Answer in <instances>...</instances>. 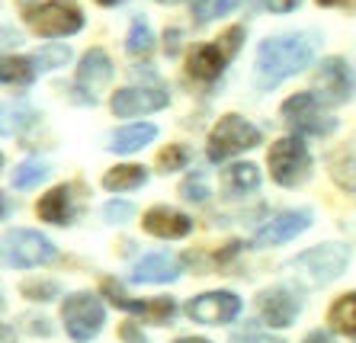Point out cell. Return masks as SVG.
<instances>
[{
  "mask_svg": "<svg viewBox=\"0 0 356 343\" xmlns=\"http://www.w3.org/2000/svg\"><path fill=\"white\" fill-rule=\"evenodd\" d=\"M318 39L312 33H282L270 35L257 45V61H254V84L257 90H273L286 77L305 71L315 61Z\"/></svg>",
  "mask_w": 356,
  "mask_h": 343,
  "instance_id": "cell-1",
  "label": "cell"
},
{
  "mask_svg": "<svg viewBox=\"0 0 356 343\" xmlns=\"http://www.w3.org/2000/svg\"><path fill=\"white\" fill-rule=\"evenodd\" d=\"M350 263V247L343 244H318L302 251L296 260H289V273L308 289H321V285L334 283V279L347 269Z\"/></svg>",
  "mask_w": 356,
  "mask_h": 343,
  "instance_id": "cell-2",
  "label": "cell"
},
{
  "mask_svg": "<svg viewBox=\"0 0 356 343\" xmlns=\"http://www.w3.org/2000/svg\"><path fill=\"white\" fill-rule=\"evenodd\" d=\"M282 119H286V126L298 135H331L337 128V119L334 112L327 109V103L318 97V93L305 90V93H296L289 100L282 103Z\"/></svg>",
  "mask_w": 356,
  "mask_h": 343,
  "instance_id": "cell-3",
  "label": "cell"
},
{
  "mask_svg": "<svg viewBox=\"0 0 356 343\" xmlns=\"http://www.w3.org/2000/svg\"><path fill=\"white\" fill-rule=\"evenodd\" d=\"M260 144V128L250 126L248 119L241 116H222L216 122V128L209 132V142H206V154L212 164H222V160L234 158L241 151H250Z\"/></svg>",
  "mask_w": 356,
  "mask_h": 343,
  "instance_id": "cell-4",
  "label": "cell"
},
{
  "mask_svg": "<svg viewBox=\"0 0 356 343\" xmlns=\"http://www.w3.org/2000/svg\"><path fill=\"white\" fill-rule=\"evenodd\" d=\"M266 164H270V176L286 190H296L312 176V154L296 135L280 138L266 154Z\"/></svg>",
  "mask_w": 356,
  "mask_h": 343,
  "instance_id": "cell-5",
  "label": "cell"
},
{
  "mask_svg": "<svg viewBox=\"0 0 356 343\" xmlns=\"http://www.w3.org/2000/svg\"><path fill=\"white\" fill-rule=\"evenodd\" d=\"M61 321H65V331L74 343H90L106 324V308L97 295L74 292L61 305Z\"/></svg>",
  "mask_w": 356,
  "mask_h": 343,
  "instance_id": "cell-6",
  "label": "cell"
},
{
  "mask_svg": "<svg viewBox=\"0 0 356 343\" xmlns=\"http://www.w3.org/2000/svg\"><path fill=\"white\" fill-rule=\"evenodd\" d=\"M26 23L33 26L42 39H61V35H74L83 29V13L74 0H49L29 10Z\"/></svg>",
  "mask_w": 356,
  "mask_h": 343,
  "instance_id": "cell-7",
  "label": "cell"
},
{
  "mask_svg": "<svg viewBox=\"0 0 356 343\" xmlns=\"http://www.w3.org/2000/svg\"><path fill=\"white\" fill-rule=\"evenodd\" d=\"M55 244L39 231L29 228H17L3 237V263L13 269H33V267H45L55 260Z\"/></svg>",
  "mask_w": 356,
  "mask_h": 343,
  "instance_id": "cell-8",
  "label": "cell"
},
{
  "mask_svg": "<svg viewBox=\"0 0 356 343\" xmlns=\"http://www.w3.org/2000/svg\"><path fill=\"white\" fill-rule=\"evenodd\" d=\"M99 289H103V295H106L116 308L129 311V315L148 321V324H167V321L177 315V301L167 299V295H158V299H132V295H125V289L116 279H103Z\"/></svg>",
  "mask_w": 356,
  "mask_h": 343,
  "instance_id": "cell-9",
  "label": "cell"
},
{
  "mask_svg": "<svg viewBox=\"0 0 356 343\" xmlns=\"http://www.w3.org/2000/svg\"><path fill=\"white\" fill-rule=\"evenodd\" d=\"M109 81H113V61H109V55L103 49H90L81 58L71 93H74V100L83 103V106H97L99 90L109 87Z\"/></svg>",
  "mask_w": 356,
  "mask_h": 343,
  "instance_id": "cell-10",
  "label": "cell"
},
{
  "mask_svg": "<svg viewBox=\"0 0 356 343\" xmlns=\"http://www.w3.org/2000/svg\"><path fill=\"white\" fill-rule=\"evenodd\" d=\"M186 315H190L196 324H232L241 315V299L228 289H218V292H202L186 305Z\"/></svg>",
  "mask_w": 356,
  "mask_h": 343,
  "instance_id": "cell-11",
  "label": "cell"
},
{
  "mask_svg": "<svg viewBox=\"0 0 356 343\" xmlns=\"http://www.w3.org/2000/svg\"><path fill=\"white\" fill-rule=\"evenodd\" d=\"M312 209H289L270 218L257 235H254V247H280V244L296 241L298 235H305L312 228Z\"/></svg>",
  "mask_w": 356,
  "mask_h": 343,
  "instance_id": "cell-12",
  "label": "cell"
},
{
  "mask_svg": "<svg viewBox=\"0 0 356 343\" xmlns=\"http://www.w3.org/2000/svg\"><path fill=\"white\" fill-rule=\"evenodd\" d=\"M167 90L164 87H122V90L113 93L109 109L116 112L119 119H132V116H145V112H158L167 106Z\"/></svg>",
  "mask_w": 356,
  "mask_h": 343,
  "instance_id": "cell-13",
  "label": "cell"
},
{
  "mask_svg": "<svg viewBox=\"0 0 356 343\" xmlns=\"http://www.w3.org/2000/svg\"><path fill=\"white\" fill-rule=\"evenodd\" d=\"M257 311H260V321L266 327H289L292 321L298 318L302 311V301L296 299V292H289L286 285H273V289H264L257 295Z\"/></svg>",
  "mask_w": 356,
  "mask_h": 343,
  "instance_id": "cell-14",
  "label": "cell"
},
{
  "mask_svg": "<svg viewBox=\"0 0 356 343\" xmlns=\"http://www.w3.org/2000/svg\"><path fill=\"white\" fill-rule=\"evenodd\" d=\"M141 228L148 235L161 237V241H180V237H186L193 231V218L170 209V206H151L141 215Z\"/></svg>",
  "mask_w": 356,
  "mask_h": 343,
  "instance_id": "cell-15",
  "label": "cell"
},
{
  "mask_svg": "<svg viewBox=\"0 0 356 343\" xmlns=\"http://www.w3.org/2000/svg\"><path fill=\"white\" fill-rule=\"evenodd\" d=\"M228 61H232L228 49L216 39V42H206V45H199V49H193V55L186 58V71H190V77L209 84V81H218V77H222Z\"/></svg>",
  "mask_w": 356,
  "mask_h": 343,
  "instance_id": "cell-16",
  "label": "cell"
},
{
  "mask_svg": "<svg viewBox=\"0 0 356 343\" xmlns=\"http://www.w3.org/2000/svg\"><path fill=\"white\" fill-rule=\"evenodd\" d=\"M35 215L49 225H71L77 215V206H74V190L71 186H51L49 193L39 199L35 206Z\"/></svg>",
  "mask_w": 356,
  "mask_h": 343,
  "instance_id": "cell-17",
  "label": "cell"
},
{
  "mask_svg": "<svg viewBox=\"0 0 356 343\" xmlns=\"http://www.w3.org/2000/svg\"><path fill=\"white\" fill-rule=\"evenodd\" d=\"M180 263L174 257H167V253H148V257H141L132 269V279L135 283H151V285H164V283H174L180 279Z\"/></svg>",
  "mask_w": 356,
  "mask_h": 343,
  "instance_id": "cell-18",
  "label": "cell"
},
{
  "mask_svg": "<svg viewBox=\"0 0 356 343\" xmlns=\"http://www.w3.org/2000/svg\"><path fill=\"white\" fill-rule=\"evenodd\" d=\"M318 87L331 103H343L350 97V65L343 58H324L318 67Z\"/></svg>",
  "mask_w": 356,
  "mask_h": 343,
  "instance_id": "cell-19",
  "label": "cell"
},
{
  "mask_svg": "<svg viewBox=\"0 0 356 343\" xmlns=\"http://www.w3.org/2000/svg\"><path fill=\"white\" fill-rule=\"evenodd\" d=\"M222 186L225 193L241 199V196H250L260 190V170L257 164H232V167L222 170Z\"/></svg>",
  "mask_w": 356,
  "mask_h": 343,
  "instance_id": "cell-20",
  "label": "cell"
},
{
  "mask_svg": "<svg viewBox=\"0 0 356 343\" xmlns=\"http://www.w3.org/2000/svg\"><path fill=\"white\" fill-rule=\"evenodd\" d=\"M158 138V126H151V122H135L129 128H119L113 135V142H109V151H116V154H135L141 151L145 144H151Z\"/></svg>",
  "mask_w": 356,
  "mask_h": 343,
  "instance_id": "cell-21",
  "label": "cell"
},
{
  "mask_svg": "<svg viewBox=\"0 0 356 343\" xmlns=\"http://www.w3.org/2000/svg\"><path fill=\"white\" fill-rule=\"evenodd\" d=\"M327 324H331L334 334L356 343V292H347V295H340V299H334V305L327 308Z\"/></svg>",
  "mask_w": 356,
  "mask_h": 343,
  "instance_id": "cell-22",
  "label": "cell"
},
{
  "mask_svg": "<svg viewBox=\"0 0 356 343\" xmlns=\"http://www.w3.org/2000/svg\"><path fill=\"white\" fill-rule=\"evenodd\" d=\"M148 183V170L141 164H116L113 170H106L103 176V186L109 193H129V190H138V186Z\"/></svg>",
  "mask_w": 356,
  "mask_h": 343,
  "instance_id": "cell-23",
  "label": "cell"
},
{
  "mask_svg": "<svg viewBox=\"0 0 356 343\" xmlns=\"http://www.w3.org/2000/svg\"><path fill=\"white\" fill-rule=\"evenodd\" d=\"M39 61L26 58V55H7L3 58V67H0V77L7 87H29L39 77Z\"/></svg>",
  "mask_w": 356,
  "mask_h": 343,
  "instance_id": "cell-24",
  "label": "cell"
},
{
  "mask_svg": "<svg viewBox=\"0 0 356 343\" xmlns=\"http://www.w3.org/2000/svg\"><path fill=\"white\" fill-rule=\"evenodd\" d=\"M151 45H154V33H151L148 19L135 17L132 26H129V35H125V49L132 51V55H148Z\"/></svg>",
  "mask_w": 356,
  "mask_h": 343,
  "instance_id": "cell-25",
  "label": "cell"
},
{
  "mask_svg": "<svg viewBox=\"0 0 356 343\" xmlns=\"http://www.w3.org/2000/svg\"><path fill=\"white\" fill-rule=\"evenodd\" d=\"M234 3H238V0H190V13L196 17L199 26H206V23H212V19L225 17Z\"/></svg>",
  "mask_w": 356,
  "mask_h": 343,
  "instance_id": "cell-26",
  "label": "cell"
},
{
  "mask_svg": "<svg viewBox=\"0 0 356 343\" xmlns=\"http://www.w3.org/2000/svg\"><path fill=\"white\" fill-rule=\"evenodd\" d=\"M45 176H49V167H45L42 160H23V164L13 170V186H17V190H33Z\"/></svg>",
  "mask_w": 356,
  "mask_h": 343,
  "instance_id": "cell-27",
  "label": "cell"
},
{
  "mask_svg": "<svg viewBox=\"0 0 356 343\" xmlns=\"http://www.w3.org/2000/svg\"><path fill=\"white\" fill-rule=\"evenodd\" d=\"M331 176L334 183L356 193V154H340V158L331 160Z\"/></svg>",
  "mask_w": 356,
  "mask_h": 343,
  "instance_id": "cell-28",
  "label": "cell"
},
{
  "mask_svg": "<svg viewBox=\"0 0 356 343\" xmlns=\"http://www.w3.org/2000/svg\"><path fill=\"white\" fill-rule=\"evenodd\" d=\"M190 164V151L186 144H167L158 154V170L161 174H174V170H183Z\"/></svg>",
  "mask_w": 356,
  "mask_h": 343,
  "instance_id": "cell-29",
  "label": "cell"
},
{
  "mask_svg": "<svg viewBox=\"0 0 356 343\" xmlns=\"http://www.w3.org/2000/svg\"><path fill=\"white\" fill-rule=\"evenodd\" d=\"M19 292L29 301H51V299H58L61 289L51 279H26V283H19Z\"/></svg>",
  "mask_w": 356,
  "mask_h": 343,
  "instance_id": "cell-30",
  "label": "cell"
},
{
  "mask_svg": "<svg viewBox=\"0 0 356 343\" xmlns=\"http://www.w3.org/2000/svg\"><path fill=\"white\" fill-rule=\"evenodd\" d=\"M67 58H71V49L67 45H45V49L35 55L42 71H51V67H65Z\"/></svg>",
  "mask_w": 356,
  "mask_h": 343,
  "instance_id": "cell-31",
  "label": "cell"
},
{
  "mask_svg": "<svg viewBox=\"0 0 356 343\" xmlns=\"http://www.w3.org/2000/svg\"><path fill=\"white\" fill-rule=\"evenodd\" d=\"M180 196L186 202H206L209 199V186H206V180H202V176H186V180H183L180 183Z\"/></svg>",
  "mask_w": 356,
  "mask_h": 343,
  "instance_id": "cell-32",
  "label": "cell"
},
{
  "mask_svg": "<svg viewBox=\"0 0 356 343\" xmlns=\"http://www.w3.org/2000/svg\"><path fill=\"white\" fill-rule=\"evenodd\" d=\"M103 215H106V221H113V225H125V221L135 215V206H132V202L113 199V202H106V206H103Z\"/></svg>",
  "mask_w": 356,
  "mask_h": 343,
  "instance_id": "cell-33",
  "label": "cell"
},
{
  "mask_svg": "<svg viewBox=\"0 0 356 343\" xmlns=\"http://www.w3.org/2000/svg\"><path fill=\"white\" fill-rule=\"evenodd\" d=\"M119 337H122L125 343H148V340H145V334H141L135 324H122V327H119Z\"/></svg>",
  "mask_w": 356,
  "mask_h": 343,
  "instance_id": "cell-34",
  "label": "cell"
},
{
  "mask_svg": "<svg viewBox=\"0 0 356 343\" xmlns=\"http://www.w3.org/2000/svg\"><path fill=\"white\" fill-rule=\"evenodd\" d=\"M264 3L273 10V13H289V10H296L302 0H264Z\"/></svg>",
  "mask_w": 356,
  "mask_h": 343,
  "instance_id": "cell-35",
  "label": "cell"
},
{
  "mask_svg": "<svg viewBox=\"0 0 356 343\" xmlns=\"http://www.w3.org/2000/svg\"><path fill=\"white\" fill-rule=\"evenodd\" d=\"M318 7H340V10H356V0H315Z\"/></svg>",
  "mask_w": 356,
  "mask_h": 343,
  "instance_id": "cell-36",
  "label": "cell"
},
{
  "mask_svg": "<svg viewBox=\"0 0 356 343\" xmlns=\"http://www.w3.org/2000/svg\"><path fill=\"white\" fill-rule=\"evenodd\" d=\"M302 343H334V337L327 334V331H312V334H305Z\"/></svg>",
  "mask_w": 356,
  "mask_h": 343,
  "instance_id": "cell-37",
  "label": "cell"
},
{
  "mask_svg": "<svg viewBox=\"0 0 356 343\" xmlns=\"http://www.w3.org/2000/svg\"><path fill=\"white\" fill-rule=\"evenodd\" d=\"M174 343H212V340H206V337H177Z\"/></svg>",
  "mask_w": 356,
  "mask_h": 343,
  "instance_id": "cell-38",
  "label": "cell"
},
{
  "mask_svg": "<svg viewBox=\"0 0 356 343\" xmlns=\"http://www.w3.org/2000/svg\"><path fill=\"white\" fill-rule=\"evenodd\" d=\"M99 7H116V3H122V0H97Z\"/></svg>",
  "mask_w": 356,
  "mask_h": 343,
  "instance_id": "cell-39",
  "label": "cell"
},
{
  "mask_svg": "<svg viewBox=\"0 0 356 343\" xmlns=\"http://www.w3.org/2000/svg\"><path fill=\"white\" fill-rule=\"evenodd\" d=\"M257 343H282V340H257Z\"/></svg>",
  "mask_w": 356,
  "mask_h": 343,
  "instance_id": "cell-40",
  "label": "cell"
},
{
  "mask_svg": "<svg viewBox=\"0 0 356 343\" xmlns=\"http://www.w3.org/2000/svg\"><path fill=\"white\" fill-rule=\"evenodd\" d=\"M158 3H177V0H158Z\"/></svg>",
  "mask_w": 356,
  "mask_h": 343,
  "instance_id": "cell-41",
  "label": "cell"
}]
</instances>
